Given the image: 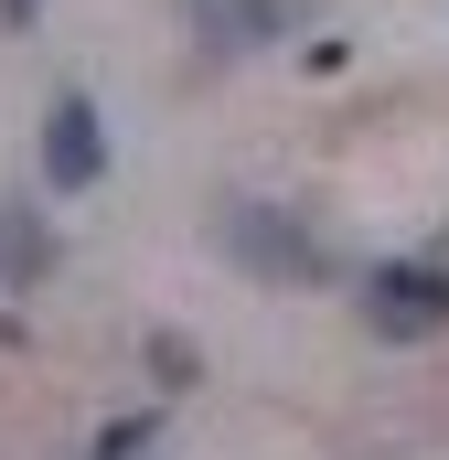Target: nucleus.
Listing matches in <instances>:
<instances>
[{
  "instance_id": "f257e3e1",
  "label": "nucleus",
  "mask_w": 449,
  "mask_h": 460,
  "mask_svg": "<svg viewBox=\"0 0 449 460\" xmlns=\"http://www.w3.org/2000/svg\"><path fill=\"white\" fill-rule=\"evenodd\" d=\"M215 246L246 268V279H268V289H321L332 279V246L300 226V215H278V204H215Z\"/></svg>"
},
{
  "instance_id": "f03ea898",
  "label": "nucleus",
  "mask_w": 449,
  "mask_h": 460,
  "mask_svg": "<svg viewBox=\"0 0 449 460\" xmlns=\"http://www.w3.org/2000/svg\"><path fill=\"white\" fill-rule=\"evenodd\" d=\"M364 332L374 343H439L449 332V235L418 246V257L364 268Z\"/></svg>"
},
{
  "instance_id": "7ed1b4c3",
  "label": "nucleus",
  "mask_w": 449,
  "mask_h": 460,
  "mask_svg": "<svg viewBox=\"0 0 449 460\" xmlns=\"http://www.w3.org/2000/svg\"><path fill=\"white\" fill-rule=\"evenodd\" d=\"M43 182L54 193H97L108 182V118L86 86H54V108H43Z\"/></svg>"
},
{
  "instance_id": "20e7f679",
  "label": "nucleus",
  "mask_w": 449,
  "mask_h": 460,
  "mask_svg": "<svg viewBox=\"0 0 449 460\" xmlns=\"http://www.w3.org/2000/svg\"><path fill=\"white\" fill-rule=\"evenodd\" d=\"M300 22H311V0H193V43L224 54V65L257 54V43H289Z\"/></svg>"
},
{
  "instance_id": "39448f33",
  "label": "nucleus",
  "mask_w": 449,
  "mask_h": 460,
  "mask_svg": "<svg viewBox=\"0 0 449 460\" xmlns=\"http://www.w3.org/2000/svg\"><path fill=\"white\" fill-rule=\"evenodd\" d=\"M32 279H54V235L32 204H0V289H32Z\"/></svg>"
},
{
  "instance_id": "423d86ee",
  "label": "nucleus",
  "mask_w": 449,
  "mask_h": 460,
  "mask_svg": "<svg viewBox=\"0 0 449 460\" xmlns=\"http://www.w3.org/2000/svg\"><path fill=\"white\" fill-rule=\"evenodd\" d=\"M0 22H32V0H0Z\"/></svg>"
}]
</instances>
